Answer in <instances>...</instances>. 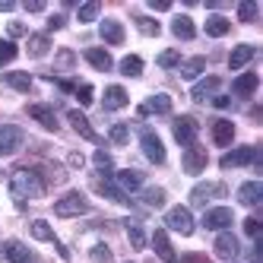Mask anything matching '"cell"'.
Segmentation results:
<instances>
[{
	"instance_id": "cell-19",
	"label": "cell",
	"mask_w": 263,
	"mask_h": 263,
	"mask_svg": "<svg viewBox=\"0 0 263 263\" xmlns=\"http://www.w3.org/2000/svg\"><path fill=\"white\" fill-rule=\"evenodd\" d=\"M260 200H263V184H260V181H248V184L238 187V203H244V206H257Z\"/></svg>"
},
{
	"instance_id": "cell-8",
	"label": "cell",
	"mask_w": 263,
	"mask_h": 263,
	"mask_svg": "<svg viewBox=\"0 0 263 263\" xmlns=\"http://www.w3.org/2000/svg\"><path fill=\"white\" fill-rule=\"evenodd\" d=\"M20 146H23V130L20 127L16 124L0 127V156H13Z\"/></svg>"
},
{
	"instance_id": "cell-49",
	"label": "cell",
	"mask_w": 263,
	"mask_h": 263,
	"mask_svg": "<svg viewBox=\"0 0 263 263\" xmlns=\"http://www.w3.org/2000/svg\"><path fill=\"white\" fill-rule=\"evenodd\" d=\"M29 13H42L45 10V0H26V4H23Z\"/></svg>"
},
{
	"instance_id": "cell-16",
	"label": "cell",
	"mask_w": 263,
	"mask_h": 263,
	"mask_svg": "<svg viewBox=\"0 0 263 263\" xmlns=\"http://www.w3.org/2000/svg\"><path fill=\"white\" fill-rule=\"evenodd\" d=\"M115 184L121 187V191L134 194V191H143V172H137V168H124V172H118Z\"/></svg>"
},
{
	"instance_id": "cell-47",
	"label": "cell",
	"mask_w": 263,
	"mask_h": 263,
	"mask_svg": "<svg viewBox=\"0 0 263 263\" xmlns=\"http://www.w3.org/2000/svg\"><path fill=\"white\" fill-rule=\"evenodd\" d=\"M64 23H67V20H64V13H54L51 20H48V29H51V32H58V29H64Z\"/></svg>"
},
{
	"instance_id": "cell-37",
	"label": "cell",
	"mask_w": 263,
	"mask_h": 263,
	"mask_svg": "<svg viewBox=\"0 0 263 263\" xmlns=\"http://www.w3.org/2000/svg\"><path fill=\"white\" fill-rule=\"evenodd\" d=\"M29 232L39 238V241H54V232H51V225H48L45 219H35V222L29 225Z\"/></svg>"
},
{
	"instance_id": "cell-42",
	"label": "cell",
	"mask_w": 263,
	"mask_h": 263,
	"mask_svg": "<svg viewBox=\"0 0 263 263\" xmlns=\"http://www.w3.org/2000/svg\"><path fill=\"white\" fill-rule=\"evenodd\" d=\"M137 26H140V32H143V35H159V32H162V26H159L156 20H149V16H140Z\"/></svg>"
},
{
	"instance_id": "cell-21",
	"label": "cell",
	"mask_w": 263,
	"mask_h": 263,
	"mask_svg": "<svg viewBox=\"0 0 263 263\" xmlns=\"http://www.w3.org/2000/svg\"><path fill=\"white\" fill-rule=\"evenodd\" d=\"M86 61L96 70H102V73H108L111 67H115V61H111V54L105 48H86Z\"/></svg>"
},
{
	"instance_id": "cell-9",
	"label": "cell",
	"mask_w": 263,
	"mask_h": 263,
	"mask_svg": "<svg viewBox=\"0 0 263 263\" xmlns=\"http://www.w3.org/2000/svg\"><path fill=\"white\" fill-rule=\"evenodd\" d=\"M67 121H70V127L77 130L80 137H86L89 143H102V137L96 134V130H92V124H89V118L83 115V111H77V108H73V111H67Z\"/></svg>"
},
{
	"instance_id": "cell-35",
	"label": "cell",
	"mask_w": 263,
	"mask_h": 263,
	"mask_svg": "<svg viewBox=\"0 0 263 263\" xmlns=\"http://www.w3.org/2000/svg\"><path fill=\"white\" fill-rule=\"evenodd\" d=\"M99 13H102V4H99V0H92V4H83V7L77 10L80 23H92V20H99Z\"/></svg>"
},
{
	"instance_id": "cell-25",
	"label": "cell",
	"mask_w": 263,
	"mask_h": 263,
	"mask_svg": "<svg viewBox=\"0 0 263 263\" xmlns=\"http://www.w3.org/2000/svg\"><path fill=\"white\" fill-rule=\"evenodd\" d=\"M172 32L178 35L181 42H191L194 35H197V26H194L191 16H175V20H172Z\"/></svg>"
},
{
	"instance_id": "cell-11",
	"label": "cell",
	"mask_w": 263,
	"mask_h": 263,
	"mask_svg": "<svg viewBox=\"0 0 263 263\" xmlns=\"http://www.w3.org/2000/svg\"><path fill=\"white\" fill-rule=\"evenodd\" d=\"M219 86H222V80L219 77H203L200 83H194V89H191V99L194 102H210L213 96H216V92H219Z\"/></svg>"
},
{
	"instance_id": "cell-3",
	"label": "cell",
	"mask_w": 263,
	"mask_h": 263,
	"mask_svg": "<svg viewBox=\"0 0 263 263\" xmlns=\"http://www.w3.org/2000/svg\"><path fill=\"white\" fill-rule=\"evenodd\" d=\"M165 225L172 232H178V235H194V216H191L187 206H175V210H168Z\"/></svg>"
},
{
	"instance_id": "cell-44",
	"label": "cell",
	"mask_w": 263,
	"mask_h": 263,
	"mask_svg": "<svg viewBox=\"0 0 263 263\" xmlns=\"http://www.w3.org/2000/svg\"><path fill=\"white\" fill-rule=\"evenodd\" d=\"M77 99H80V105H92L96 92H92V86H89V83H86V86H77Z\"/></svg>"
},
{
	"instance_id": "cell-46",
	"label": "cell",
	"mask_w": 263,
	"mask_h": 263,
	"mask_svg": "<svg viewBox=\"0 0 263 263\" xmlns=\"http://www.w3.org/2000/svg\"><path fill=\"white\" fill-rule=\"evenodd\" d=\"M7 32H10V42H13V39H23V35H26V26H23V23H10Z\"/></svg>"
},
{
	"instance_id": "cell-55",
	"label": "cell",
	"mask_w": 263,
	"mask_h": 263,
	"mask_svg": "<svg viewBox=\"0 0 263 263\" xmlns=\"http://www.w3.org/2000/svg\"><path fill=\"white\" fill-rule=\"evenodd\" d=\"M0 178H4V175H0Z\"/></svg>"
},
{
	"instance_id": "cell-45",
	"label": "cell",
	"mask_w": 263,
	"mask_h": 263,
	"mask_svg": "<svg viewBox=\"0 0 263 263\" xmlns=\"http://www.w3.org/2000/svg\"><path fill=\"white\" fill-rule=\"evenodd\" d=\"M244 235H251V238H260V219H257V216L244 219Z\"/></svg>"
},
{
	"instance_id": "cell-1",
	"label": "cell",
	"mask_w": 263,
	"mask_h": 263,
	"mask_svg": "<svg viewBox=\"0 0 263 263\" xmlns=\"http://www.w3.org/2000/svg\"><path fill=\"white\" fill-rule=\"evenodd\" d=\"M45 194V181L39 172H32V168H16V172L10 175V197L16 200V206H23L35 197H42Z\"/></svg>"
},
{
	"instance_id": "cell-23",
	"label": "cell",
	"mask_w": 263,
	"mask_h": 263,
	"mask_svg": "<svg viewBox=\"0 0 263 263\" xmlns=\"http://www.w3.org/2000/svg\"><path fill=\"white\" fill-rule=\"evenodd\" d=\"M235 140V124L232 121H216L213 124V143L216 146H232Z\"/></svg>"
},
{
	"instance_id": "cell-24",
	"label": "cell",
	"mask_w": 263,
	"mask_h": 263,
	"mask_svg": "<svg viewBox=\"0 0 263 263\" xmlns=\"http://www.w3.org/2000/svg\"><path fill=\"white\" fill-rule=\"evenodd\" d=\"M206 35H210V39H222V35H229L232 32V23L225 20V16H219V13H213L210 20H206Z\"/></svg>"
},
{
	"instance_id": "cell-53",
	"label": "cell",
	"mask_w": 263,
	"mask_h": 263,
	"mask_svg": "<svg viewBox=\"0 0 263 263\" xmlns=\"http://www.w3.org/2000/svg\"><path fill=\"white\" fill-rule=\"evenodd\" d=\"M70 165H73V168H83V156H80V153H70Z\"/></svg>"
},
{
	"instance_id": "cell-4",
	"label": "cell",
	"mask_w": 263,
	"mask_h": 263,
	"mask_svg": "<svg viewBox=\"0 0 263 263\" xmlns=\"http://www.w3.org/2000/svg\"><path fill=\"white\" fill-rule=\"evenodd\" d=\"M232 222H235V213L229 210V206L206 210V216H203V225H206L210 232H225V229H232Z\"/></svg>"
},
{
	"instance_id": "cell-30",
	"label": "cell",
	"mask_w": 263,
	"mask_h": 263,
	"mask_svg": "<svg viewBox=\"0 0 263 263\" xmlns=\"http://www.w3.org/2000/svg\"><path fill=\"white\" fill-rule=\"evenodd\" d=\"M48 51H51V39H48L45 32H39V35H32V39H29V54H32V58H45Z\"/></svg>"
},
{
	"instance_id": "cell-5",
	"label": "cell",
	"mask_w": 263,
	"mask_h": 263,
	"mask_svg": "<svg viewBox=\"0 0 263 263\" xmlns=\"http://www.w3.org/2000/svg\"><path fill=\"white\" fill-rule=\"evenodd\" d=\"M140 146H143L146 159L153 165H165V146H162V140L153 134V130H143V134H140Z\"/></svg>"
},
{
	"instance_id": "cell-31",
	"label": "cell",
	"mask_w": 263,
	"mask_h": 263,
	"mask_svg": "<svg viewBox=\"0 0 263 263\" xmlns=\"http://www.w3.org/2000/svg\"><path fill=\"white\" fill-rule=\"evenodd\" d=\"M203 70H206V58H191V61L181 64V77L184 80H197Z\"/></svg>"
},
{
	"instance_id": "cell-15",
	"label": "cell",
	"mask_w": 263,
	"mask_h": 263,
	"mask_svg": "<svg viewBox=\"0 0 263 263\" xmlns=\"http://www.w3.org/2000/svg\"><path fill=\"white\" fill-rule=\"evenodd\" d=\"M4 260L7 263H35V254L23 241H10V244H4Z\"/></svg>"
},
{
	"instance_id": "cell-40",
	"label": "cell",
	"mask_w": 263,
	"mask_h": 263,
	"mask_svg": "<svg viewBox=\"0 0 263 263\" xmlns=\"http://www.w3.org/2000/svg\"><path fill=\"white\" fill-rule=\"evenodd\" d=\"M159 67H162V70L181 67V54H178V51H172V48H168V51H162V54H159Z\"/></svg>"
},
{
	"instance_id": "cell-17",
	"label": "cell",
	"mask_w": 263,
	"mask_h": 263,
	"mask_svg": "<svg viewBox=\"0 0 263 263\" xmlns=\"http://www.w3.org/2000/svg\"><path fill=\"white\" fill-rule=\"evenodd\" d=\"M257 86H260V77H257V73H241V77L232 83V89H235L238 99H251L254 92H257Z\"/></svg>"
},
{
	"instance_id": "cell-2",
	"label": "cell",
	"mask_w": 263,
	"mask_h": 263,
	"mask_svg": "<svg viewBox=\"0 0 263 263\" xmlns=\"http://www.w3.org/2000/svg\"><path fill=\"white\" fill-rule=\"evenodd\" d=\"M54 213H58L61 219H73V216H83V213H89V200L80 194V191H70V194H64L58 203H54Z\"/></svg>"
},
{
	"instance_id": "cell-56",
	"label": "cell",
	"mask_w": 263,
	"mask_h": 263,
	"mask_svg": "<svg viewBox=\"0 0 263 263\" xmlns=\"http://www.w3.org/2000/svg\"><path fill=\"white\" fill-rule=\"evenodd\" d=\"M175 263H178V260H175Z\"/></svg>"
},
{
	"instance_id": "cell-54",
	"label": "cell",
	"mask_w": 263,
	"mask_h": 263,
	"mask_svg": "<svg viewBox=\"0 0 263 263\" xmlns=\"http://www.w3.org/2000/svg\"><path fill=\"white\" fill-rule=\"evenodd\" d=\"M184 263H206L203 254H191V257H184Z\"/></svg>"
},
{
	"instance_id": "cell-13",
	"label": "cell",
	"mask_w": 263,
	"mask_h": 263,
	"mask_svg": "<svg viewBox=\"0 0 263 263\" xmlns=\"http://www.w3.org/2000/svg\"><path fill=\"white\" fill-rule=\"evenodd\" d=\"M206 168V149L203 146H187L184 153V172L187 175H200Z\"/></svg>"
},
{
	"instance_id": "cell-34",
	"label": "cell",
	"mask_w": 263,
	"mask_h": 263,
	"mask_svg": "<svg viewBox=\"0 0 263 263\" xmlns=\"http://www.w3.org/2000/svg\"><path fill=\"white\" fill-rule=\"evenodd\" d=\"M108 140L115 143V146H127L130 143V127L127 124H115V127L108 130Z\"/></svg>"
},
{
	"instance_id": "cell-26",
	"label": "cell",
	"mask_w": 263,
	"mask_h": 263,
	"mask_svg": "<svg viewBox=\"0 0 263 263\" xmlns=\"http://www.w3.org/2000/svg\"><path fill=\"white\" fill-rule=\"evenodd\" d=\"M127 105V89L124 86H108L105 89V108L108 111H121Z\"/></svg>"
},
{
	"instance_id": "cell-18",
	"label": "cell",
	"mask_w": 263,
	"mask_h": 263,
	"mask_svg": "<svg viewBox=\"0 0 263 263\" xmlns=\"http://www.w3.org/2000/svg\"><path fill=\"white\" fill-rule=\"evenodd\" d=\"M254 58H257V48H254V45H238V48H232V54H229V67H232V70H241V67H248Z\"/></svg>"
},
{
	"instance_id": "cell-7",
	"label": "cell",
	"mask_w": 263,
	"mask_h": 263,
	"mask_svg": "<svg viewBox=\"0 0 263 263\" xmlns=\"http://www.w3.org/2000/svg\"><path fill=\"white\" fill-rule=\"evenodd\" d=\"M172 130H175V140H178L184 149H187V146H194V140H197V121H194V118H187V115L175 118Z\"/></svg>"
},
{
	"instance_id": "cell-12",
	"label": "cell",
	"mask_w": 263,
	"mask_h": 263,
	"mask_svg": "<svg viewBox=\"0 0 263 263\" xmlns=\"http://www.w3.org/2000/svg\"><path fill=\"white\" fill-rule=\"evenodd\" d=\"M216 254H219L222 260H238V254H241L238 238H235L232 232H219V238H216Z\"/></svg>"
},
{
	"instance_id": "cell-28",
	"label": "cell",
	"mask_w": 263,
	"mask_h": 263,
	"mask_svg": "<svg viewBox=\"0 0 263 263\" xmlns=\"http://www.w3.org/2000/svg\"><path fill=\"white\" fill-rule=\"evenodd\" d=\"M96 191H99L102 197H108V200H115V203H124V206L130 203V200H127V194L121 191L118 184H111V181H102V178H99V181H96Z\"/></svg>"
},
{
	"instance_id": "cell-20",
	"label": "cell",
	"mask_w": 263,
	"mask_h": 263,
	"mask_svg": "<svg viewBox=\"0 0 263 263\" xmlns=\"http://www.w3.org/2000/svg\"><path fill=\"white\" fill-rule=\"evenodd\" d=\"M29 115L39 121L45 130H58V115H54L48 105H29Z\"/></svg>"
},
{
	"instance_id": "cell-50",
	"label": "cell",
	"mask_w": 263,
	"mask_h": 263,
	"mask_svg": "<svg viewBox=\"0 0 263 263\" xmlns=\"http://www.w3.org/2000/svg\"><path fill=\"white\" fill-rule=\"evenodd\" d=\"M149 7H153V10H172V0H149Z\"/></svg>"
},
{
	"instance_id": "cell-48",
	"label": "cell",
	"mask_w": 263,
	"mask_h": 263,
	"mask_svg": "<svg viewBox=\"0 0 263 263\" xmlns=\"http://www.w3.org/2000/svg\"><path fill=\"white\" fill-rule=\"evenodd\" d=\"M58 67H73V54H70L67 48H64V51L58 54Z\"/></svg>"
},
{
	"instance_id": "cell-51",
	"label": "cell",
	"mask_w": 263,
	"mask_h": 263,
	"mask_svg": "<svg viewBox=\"0 0 263 263\" xmlns=\"http://www.w3.org/2000/svg\"><path fill=\"white\" fill-rule=\"evenodd\" d=\"M213 105L225 111V108H232V99H225V96H216V99H213Z\"/></svg>"
},
{
	"instance_id": "cell-29",
	"label": "cell",
	"mask_w": 263,
	"mask_h": 263,
	"mask_svg": "<svg viewBox=\"0 0 263 263\" xmlns=\"http://www.w3.org/2000/svg\"><path fill=\"white\" fill-rule=\"evenodd\" d=\"M4 83H7L10 89H16V92H29V89H32V77H29V73H23V70L4 73Z\"/></svg>"
},
{
	"instance_id": "cell-32",
	"label": "cell",
	"mask_w": 263,
	"mask_h": 263,
	"mask_svg": "<svg viewBox=\"0 0 263 263\" xmlns=\"http://www.w3.org/2000/svg\"><path fill=\"white\" fill-rule=\"evenodd\" d=\"M127 238H130V248H134V251H143L146 248V232L140 229L137 222H127Z\"/></svg>"
},
{
	"instance_id": "cell-43",
	"label": "cell",
	"mask_w": 263,
	"mask_h": 263,
	"mask_svg": "<svg viewBox=\"0 0 263 263\" xmlns=\"http://www.w3.org/2000/svg\"><path fill=\"white\" fill-rule=\"evenodd\" d=\"M92 263H111V248L108 244H96V248H92Z\"/></svg>"
},
{
	"instance_id": "cell-6",
	"label": "cell",
	"mask_w": 263,
	"mask_h": 263,
	"mask_svg": "<svg viewBox=\"0 0 263 263\" xmlns=\"http://www.w3.org/2000/svg\"><path fill=\"white\" fill-rule=\"evenodd\" d=\"M225 194H229V187L219 184V181L216 184H197L191 191V206H206L213 197H225Z\"/></svg>"
},
{
	"instance_id": "cell-10",
	"label": "cell",
	"mask_w": 263,
	"mask_h": 263,
	"mask_svg": "<svg viewBox=\"0 0 263 263\" xmlns=\"http://www.w3.org/2000/svg\"><path fill=\"white\" fill-rule=\"evenodd\" d=\"M251 162H257V149L254 146H238L229 156H222V168H241V165H251Z\"/></svg>"
},
{
	"instance_id": "cell-39",
	"label": "cell",
	"mask_w": 263,
	"mask_h": 263,
	"mask_svg": "<svg viewBox=\"0 0 263 263\" xmlns=\"http://www.w3.org/2000/svg\"><path fill=\"white\" fill-rule=\"evenodd\" d=\"M16 54H20V51H16V45L10 39H0V67L10 64V61H16Z\"/></svg>"
},
{
	"instance_id": "cell-38",
	"label": "cell",
	"mask_w": 263,
	"mask_h": 263,
	"mask_svg": "<svg viewBox=\"0 0 263 263\" xmlns=\"http://www.w3.org/2000/svg\"><path fill=\"white\" fill-rule=\"evenodd\" d=\"M238 20H241V23H254V20H257V4H254V0H244V4H238Z\"/></svg>"
},
{
	"instance_id": "cell-27",
	"label": "cell",
	"mask_w": 263,
	"mask_h": 263,
	"mask_svg": "<svg viewBox=\"0 0 263 263\" xmlns=\"http://www.w3.org/2000/svg\"><path fill=\"white\" fill-rule=\"evenodd\" d=\"M153 248H156V254H159L165 263H175V248H172V241H168V235H165L162 229L153 235Z\"/></svg>"
},
{
	"instance_id": "cell-14",
	"label": "cell",
	"mask_w": 263,
	"mask_h": 263,
	"mask_svg": "<svg viewBox=\"0 0 263 263\" xmlns=\"http://www.w3.org/2000/svg\"><path fill=\"white\" fill-rule=\"evenodd\" d=\"M172 111V99L165 96V92H159V96H149L143 105H140V115L149 118V115H168Z\"/></svg>"
},
{
	"instance_id": "cell-36",
	"label": "cell",
	"mask_w": 263,
	"mask_h": 263,
	"mask_svg": "<svg viewBox=\"0 0 263 263\" xmlns=\"http://www.w3.org/2000/svg\"><path fill=\"white\" fill-rule=\"evenodd\" d=\"M121 73H124V77H140V73H143V61L137 58V54H130V58L121 61Z\"/></svg>"
},
{
	"instance_id": "cell-22",
	"label": "cell",
	"mask_w": 263,
	"mask_h": 263,
	"mask_svg": "<svg viewBox=\"0 0 263 263\" xmlns=\"http://www.w3.org/2000/svg\"><path fill=\"white\" fill-rule=\"evenodd\" d=\"M99 35H102L108 45H121V42H124V26H121L118 20H105V23L99 26Z\"/></svg>"
},
{
	"instance_id": "cell-41",
	"label": "cell",
	"mask_w": 263,
	"mask_h": 263,
	"mask_svg": "<svg viewBox=\"0 0 263 263\" xmlns=\"http://www.w3.org/2000/svg\"><path fill=\"white\" fill-rule=\"evenodd\" d=\"M92 162H96V168H99V172H105V175L111 172V168H115V162H111V156L105 153V149H99V153L92 156Z\"/></svg>"
},
{
	"instance_id": "cell-33",
	"label": "cell",
	"mask_w": 263,
	"mask_h": 263,
	"mask_svg": "<svg viewBox=\"0 0 263 263\" xmlns=\"http://www.w3.org/2000/svg\"><path fill=\"white\" fill-rule=\"evenodd\" d=\"M140 200H143L146 206H162V203H165V191H162V187H143V191H140Z\"/></svg>"
},
{
	"instance_id": "cell-52",
	"label": "cell",
	"mask_w": 263,
	"mask_h": 263,
	"mask_svg": "<svg viewBox=\"0 0 263 263\" xmlns=\"http://www.w3.org/2000/svg\"><path fill=\"white\" fill-rule=\"evenodd\" d=\"M13 10H16L13 0H0V13H13Z\"/></svg>"
}]
</instances>
